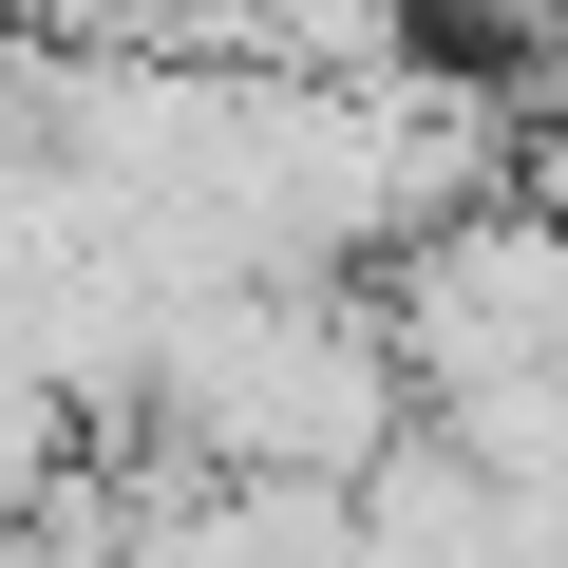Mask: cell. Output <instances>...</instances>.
<instances>
[{
  "label": "cell",
  "mask_w": 568,
  "mask_h": 568,
  "mask_svg": "<svg viewBox=\"0 0 568 568\" xmlns=\"http://www.w3.org/2000/svg\"><path fill=\"white\" fill-rule=\"evenodd\" d=\"M379 265H398V284H379V342H398L417 398L568 361V227H549L530 190H474V209H436V227L379 246Z\"/></svg>",
  "instance_id": "2"
},
{
  "label": "cell",
  "mask_w": 568,
  "mask_h": 568,
  "mask_svg": "<svg viewBox=\"0 0 568 568\" xmlns=\"http://www.w3.org/2000/svg\"><path fill=\"white\" fill-rule=\"evenodd\" d=\"M171 474H246V493H342L417 436V379L379 342L361 284H190V304L152 323V379H133V436Z\"/></svg>",
  "instance_id": "1"
}]
</instances>
